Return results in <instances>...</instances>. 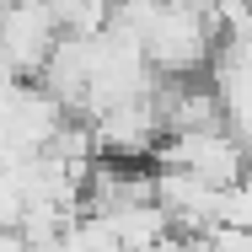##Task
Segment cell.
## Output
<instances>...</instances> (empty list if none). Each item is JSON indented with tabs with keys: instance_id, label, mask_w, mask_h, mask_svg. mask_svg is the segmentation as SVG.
Wrapping results in <instances>:
<instances>
[{
	"instance_id": "6da1fadb",
	"label": "cell",
	"mask_w": 252,
	"mask_h": 252,
	"mask_svg": "<svg viewBox=\"0 0 252 252\" xmlns=\"http://www.w3.org/2000/svg\"><path fill=\"white\" fill-rule=\"evenodd\" d=\"M0 252H38V247L22 236V225H0Z\"/></svg>"
}]
</instances>
